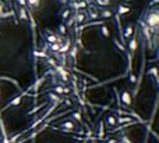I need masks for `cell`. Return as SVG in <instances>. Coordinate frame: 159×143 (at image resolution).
<instances>
[{"mask_svg": "<svg viewBox=\"0 0 159 143\" xmlns=\"http://www.w3.org/2000/svg\"><path fill=\"white\" fill-rule=\"evenodd\" d=\"M144 24L147 25L149 31L152 33H156L158 32V25H159V13H158V8L156 7H152L149 11L144 16L143 18Z\"/></svg>", "mask_w": 159, "mask_h": 143, "instance_id": "cell-1", "label": "cell"}, {"mask_svg": "<svg viewBox=\"0 0 159 143\" xmlns=\"http://www.w3.org/2000/svg\"><path fill=\"white\" fill-rule=\"evenodd\" d=\"M50 128H52V129H59V131L66 132V133H70V132H78L77 129H75V124H74L71 119L60 124L59 127H50Z\"/></svg>", "mask_w": 159, "mask_h": 143, "instance_id": "cell-2", "label": "cell"}, {"mask_svg": "<svg viewBox=\"0 0 159 143\" xmlns=\"http://www.w3.org/2000/svg\"><path fill=\"white\" fill-rule=\"evenodd\" d=\"M120 103H122V107H131V103H133V99H131V93L128 90H123L122 95H120Z\"/></svg>", "mask_w": 159, "mask_h": 143, "instance_id": "cell-3", "label": "cell"}, {"mask_svg": "<svg viewBox=\"0 0 159 143\" xmlns=\"http://www.w3.org/2000/svg\"><path fill=\"white\" fill-rule=\"evenodd\" d=\"M137 46H138V42H137V32L134 31L133 36L130 38V42H128V50H130V54L131 56H134L135 52H137Z\"/></svg>", "mask_w": 159, "mask_h": 143, "instance_id": "cell-4", "label": "cell"}, {"mask_svg": "<svg viewBox=\"0 0 159 143\" xmlns=\"http://www.w3.org/2000/svg\"><path fill=\"white\" fill-rule=\"evenodd\" d=\"M56 72H57V76L61 79V82H67L69 81V72L66 70L63 65H56Z\"/></svg>", "mask_w": 159, "mask_h": 143, "instance_id": "cell-5", "label": "cell"}, {"mask_svg": "<svg viewBox=\"0 0 159 143\" xmlns=\"http://www.w3.org/2000/svg\"><path fill=\"white\" fill-rule=\"evenodd\" d=\"M134 33V25L133 24H127L124 27V31H122V36H123V40L126 42V39H130L131 36Z\"/></svg>", "mask_w": 159, "mask_h": 143, "instance_id": "cell-6", "label": "cell"}, {"mask_svg": "<svg viewBox=\"0 0 159 143\" xmlns=\"http://www.w3.org/2000/svg\"><path fill=\"white\" fill-rule=\"evenodd\" d=\"M140 24H141V32H143V35H144V39L147 40V42H151V39H152V32L149 31V28H148L147 25L144 24L143 20H140Z\"/></svg>", "mask_w": 159, "mask_h": 143, "instance_id": "cell-7", "label": "cell"}, {"mask_svg": "<svg viewBox=\"0 0 159 143\" xmlns=\"http://www.w3.org/2000/svg\"><path fill=\"white\" fill-rule=\"evenodd\" d=\"M88 1L87 0H73L70 3V8H77V10H82V8L87 7Z\"/></svg>", "mask_w": 159, "mask_h": 143, "instance_id": "cell-8", "label": "cell"}, {"mask_svg": "<svg viewBox=\"0 0 159 143\" xmlns=\"http://www.w3.org/2000/svg\"><path fill=\"white\" fill-rule=\"evenodd\" d=\"M85 21H87V14L84 11H81V10H78L75 13V16H74V22H77L78 25H82Z\"/></svg>", "mask_w": 159, "mask_h": 143, "instance_id": "cell-9", "label": "cell"}, {"mask_svg": "<svg viewBox=\"0 0 159 143\" xmlns=\"http://www.w3.org/2000/svg\"><path fill=\"white\" fill-rule=\"evenodd\" d=\"M130 11H131V8L127 4H117L116 6V14L117 16H124V14H128Z\"/></svg>", "mask_w": 159, "mask_h": 143, "instance_id": "cell-10", "label": "cell"}, {"mask_svg": "<svg viewBox=\"0 0 159 143\" xmlns=\"http://www.w3.org/2000/svg\"><path fill=\"white\" fill-rule=\"evenodd\" d=\"M18 10V20L21 21H28V11H27V7H17Z\"/></svg>", "mask_w": 159, "mask_h": 143, "instance_id": "cell-11", "label": "cell"}, {"mask_svg": "<svg viewBox=\"0 0 159 143\" xmlns=\"http://www.w3.org/2000/svg\"><path fill=\"white\" fill-rule=\"evenodd\" d=\"M116 121H117V125H124V124H128V122H134L133 117H130V115H124V117H116Z\"/></svg>", "mask_w": 159, "mask_h": 143, "instance_id": "cell-12", "label": "cell"}, {"mask_svg": "<svg viewBox=\"0 0 159 143\" xmlns=\"http://www.w3.org/2000/svg\"><path fill=\"white\" fill-rule=\"evenodd\" d=\"M48 99H49L50 102H52V104H56V106H59V103H61L60 96L56 95V93H53V92L48 93Z\"/></svg>", "mask_w": 159, "mask_h": 143, "instance_id": "cell-13", "label": "cell"}, {"mask_svg": "<svg viewBox=\"0 0 159 143\" xmlns=\"http://www.w3.org/2000/svg\"><path fill=\"white\" fill-rule=\"evenodd\" d=\"M116 117H117V115H107V117H106V124H107V127L109 128H114L116 125H117Z\"/></svg>", "mask_w": 159, "mask_h": 143, "instance_id": "cell-14", "label": "cell"}, {"mask_svg": "<svg viewBox=\"0 0 159 143\" xmlns=\"http://www.w3.org/2000/svg\"><path fill=\"white\" fill-rule=\"evenodd\" d=\"M112 16H113V11L107 8H102V11L99 13V18H110Z\"/></svg>", "mask_w": 159, "mask_h": 143, "instance_id": "cell-15", "label": "cell"}, {"mask_svg": "<svg viewBox=\"0 0 159 143\" xmlns=\"http://www.w3.org/2000/svg\"><path fill=\"white\" fill-rule=\"evenodd\" d=\"M39 4H41V0H27V7L32 8V10L39 7Z\"/></svg>", "mask_w": 159, "mask_h": 143, "instance_id": "cell-16", "label": "cell"}, {"mask_svg": "<svg viewBox=\"0 0 159 143\" xmlns=\"http://www.w3.org/2000/svg\"><path fill=\"white\" fill-rule=\"evenodd\" d=\"M70 119L73 121V122H80V124H82V118H81V114L78 111H74L73 114L70 115Z\"/></svg>", "mask_w": 159, "mask_h": 143, "instance_id": "cell-17", "label": "cell"}, {"mask_svg": "<svg viewBox=\"0 0 159 143\" xmlns=\"http://www.w3.org/2000/svg\"><path fill=\"white\" fill-rule=\"evenodd\" d=\"M95 4L99 6V7H102V8H106L112 4V0H95Z\"/></svg>", "mask_w": 159, "mask_h": 143, "instance_id": "cell-18", "label": "cell"}, {"mask_svg": "<svg viewBox=\"0 0 159 143\" xmlns=\"http://www.w3.org/2000/svg\"><path fill=\"white\" fill-rule=\"evenodd\" d=\"M53 93H56V95H64V85H56V86H53L52 89Z\"/></svg>", "mask_w": 159, "mask_h": 143, "instance_id": "cell-19", "label": "cell"}, {"mask_svg": "<svg viewBox=\"0 0 159 143\" xmlns=\"http://www.w3.org/2000/svg\"><path fill=\"white\" fill-rule=\"evenodd\" d=\"M70 50V40H66L64 43L60 46V50H59V53H61V54H64V53H67Z\"/></svg>", "mask_w": 159, "mask_h": 143, "instance_id": "cell-20", "label": "cell"}, {"mask_svg": "<svg viewBox=\"0 0 159 143\" xmlns=\"http://www.w3.org/2000/svg\"><path fill=\"white\" fill-rule=\"evenodd\" d=\"M147 74H148V75H152L154 78H155V81H156V82H158V68H156V67L149 68V70L147 71Z\"/></svg>", "mask_w": 159, "mask_h": 143, "instance_id": "cell-21", "label": "cell"}, {"mask_svg": "<svg viewBox=\"0 0 159 143\" xmlns=\"http://www.w3.org/2000/svg\"><path fill=\"white\" fill-rule=\"evenodd\" d=\"M57 31H59V35L63 36L64 38L66 35H67V27H66L64 24H60L59 25V28H57Z\"/></svg>", "mask_w": 159, "mask_h": 143, "instance_id": "cell-22", "label": "cell"}, {"mask_svg": "<svg viewBox=\"0 0 159 143\" xmlns=\"http://www.w3.org/2000/svg\"><path fill=\"white\" fill-rule=\"evenodd\" d=\"M113 43H114V46H116V47H117L119 50H122V52H127V50H126V47H124V44H123L119 39H116V38H114Z\"/></svg>", "mask_w": 159, "mask_h": 143, "instance_id": "cell-23", "label": "cell"}, {"mask_svg": "<svg viewBox=\"0 0 159 143\" xmlns=\"http://www.w3.org/2000/svg\"><path fill=\"white\" fill-rule=\"evenodd\" d=\"M46 106V103H42V104H39V106H37V107H34L32 110H29L28 111V115H32V114H35V113L37 111H39V110H41V108H43Z\"/></svg>", "mask_w": 159, "mask_h": 143, "instance_id": "cell-24", "label": "cell"}, {"mask_svg": "<svg viewBox=\"0 0 159 143\" xmlns=\"http://www.w3.org/2000/svg\"><path fill=\"white\" fill-rule=\"evenodd\" d=\"M20 103H21V96H18V97H16L14 100H11V102H10V103L6 106V108H7V107H11V106H18Z\"/></svg>", "mask_w": 159, "mask_h": 143, "instance_id": "cell-25", "label": "cell"}, {"mask_svg": "<svg viewBox=\"0 0 159 143\" xmlns=\"http://www.w3.org/2000/svg\"><path fill=\"white\" fill-rule=\"evenodd\" d=\"M87 18H90V20H92V21L98 20V18H99V13H96L95 10H94V11L91 10V11H90V14H88V17H87Z\"/></svg>", "mask_w": 159, "mask_h": 143, "instance_id": "cell-26", "label": "cell"}, {"mask_svg": "<svg viewBox=\"0 0 159 143\" xmlns=\"http://www.w3.org/2000/svg\"><path fill=\"white\" fill-rule=\"evenodd\" d=\"M103 135H105V128H103V121H101L99 122V133H98L99 139H102Z\"/></svg>", "mask_w": 159, "mask_h": 143, "instance_id": "cell-27", "label": "cell"}, {"mask_svg": "<svg viewBox=\"0 0 159 143\" xmlns=\"http://www.w3.org/2000/svg\"><path fill=\"white\" fill-rule=\"evenodd\" d=\"M101 32H102V35L105 36V38H109L110 36V32H109V29H107L106 25H102V27H101Z\"/></svg>", "mask_w": 159, "mask_h": 143, "instance_id": "cell-28", "label": "cell"}, {"mask_svg": "<svg viewBox=\"0 0 159 143\" xmlns=\"http://www.w3.org/2000/svg\"><path fill=\"white\" fill-rule=\"evenodd\" d=\"M77 52H78V49L75 47V46H74V47L71 49V50H70V56H71V59H73L74 61L77 60Z\"/></svg>", "mask_w": 159, "mask_h": 143, "instance_id": "cell-29", "label": "cell"}, {"mask_svg": "<svg viewBox=\"0 0 159 143\" xmlns=\"http://www.w3.org/2000/svg\"><path fill=\"white\" fill-rule=\"evenodd\" d=\"M117 140H119V143H134V142H131L130 138H128L127 135H123L122 138H120V139H117Z\"/></svg>", "mask_w": 159, "mask_h": 143, "instance_id": "cell-30", "label": "cell"}, {"mask_svg": "<svg viewBox=\"0 0 159 143\" xmlns=\"http://www.w3.org/2000/svg\"><path fill=\"white\" fill-rule=\"evenodd\" d=\"M70 13H71V11H70V8H66L64 11L61 13V20H64V21L67 20V18L70 17Z\"/></svg>", "mask_w": 159, "mask_h": 143, "instance_id": "cell-31", "label": "cell"}, {"mask_svg": "<svg viewBox=\"0 0 159 143\" xmlns=\"http://www.w3.org/2000/svg\"><path fill=\"white\" fill-rule=\"evenodd\" d=\"M73 24H74V17H71V18H67V20H66V24L64 25L70 28V27H71Z\"/></svg>", "mask_w": 159, "mask_h": 143, "instance_id": "cell-32", "label": "cell"}, {"mask_svg": "<svg viewBox=\"0 0 159 143\" xmlns=\"http://www.w3.org/2000/svg\"><path fill=\"white\" fill-rule=\"evenodd\" d=\"M43 81H45V78H41V79H39V81H38V82H37V84H35V85H34V90H38V87H39V86H41V85H42V82H43Z\"/></svg>", "mask_w": 159, "mask_h": 143, "instance_id": "cell-33", "label": "cell"}, {"mask_svg": "<svg viewBox=\"0 0 159 143\" xmlns=\"http://www.w3.org/2000/svg\"><path fill=\"white\" fill-rule=\"evenodd\" d=\"M17 4L20 7H27V0H17Z\"/></svg>", "mask_w": 159, "mask_h": 143, "instance_id": "cell-34", "label": "cell"}, {"mask_svg": "<svg viewBox=\"0 0 159 143\" xmlns=\"http://www.w3.org/2000/svg\"><path fill=\"white\" fill-rule=\"evenodd\" d=\"M130 74V84H134L135 82V75L133 74V72H128Z\"/></svg>", "mask_w": 159, "mask_h": 143, "instance_id": "cell-35", "label": "cell"}, {"mask_svg": "<svg viewBox=\"0 0 159 143\" xmlns=\"http://www.w3.org/2000/svg\"><path fill=\"white\" fill-rule=\"evenodd\" d=\"M106 143H119L117 139H114V138H110V139L106 140Z\"/></svg>", "mask_w": 159, "mask_h": 143, "instance_id": "cell-36", "label": "cell"}, {"mask_svg": "<svg viewBox=\"0 0 159 143\" xmlns=\"http://www.w3.org/2000/svg\"><path fill=\"white\" fill-rule=\"evenodd\" d=\"M4 11V3H1V0H0V13Z\"/></svg>", "mask_w": 159, "mask_h": 143, "instance_id": "cell-37", "label": "cell"}, {"mask_svg": "<svg viewBox=\"0 0 159 143\" xmlns=\"http://www.w3.org/2000/svg\"><path fill=\"white\" fill-rule=\"evenodd\" d=\"M70 93V87H66L64 86V95H69Z\"/></svg>", "mask_w": 159, "mask_h": 143, "instance_id": "cell-38", "label": "cell"}, {"mask_svg": "<svg viewBox=\"0 0 159 143\" xmlns=\"http://www.w3.org/2000/svg\"><path fill=\"white\" fill-rule=\"evenodd\" d=\"M158 1H159V0H152L151 3H149V6H151V7H152V6H154V4H155V3H158Z\"/></svg>", "mask_w": 159, "mask_h": 143, "instance_id": "cell-39", "label": "cell"}, {"mask_svg": "<svg viewBox=\"0 0 159 143\" xmlns=\"http://www.w3.org/2000/svg\"><path fill=\"white\" fill-rule=\"evenodd\" d=\"M66 104H67V106H70V107H71V106H73V104H71V102H70V100H66Z\"/></svg>", "mask_w": 159, "mask_h": 143, "instance_id": "cell-40", "label": "cell"}, {"mask_svg": "<svg viewBox=\"0 0 159 143\" xmlns=\"http://www.w3.org/2000/svg\"><path fill=\"white\" fill-rule=\"evenodd\" d=\"M59 1H60L61 4H66V3H67V0H59Z\"/></svg>", "mask_w": 159, "mask_h": 143, "instance_id": "cell-41", "label": "cell"}, {"mask_svg": "<svg viewBox=\"0 0 159 143\" xmlns=\"http://www.w3.org/2000/svg\"><path fill=\"white\" fill-rule=\"evenodd\" d=\"M71 1H73V0H71Z\"/></svg>", "mask_w": 159, "mask_h": 143, "instance_id": "cell-42", "label": "cell"}]
</instances>
